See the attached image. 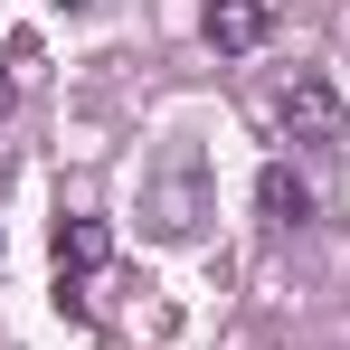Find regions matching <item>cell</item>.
I'll return each instance as SVG.
<instances>
[{"instance_id":"8992f818","label":"cell","mask_w":350,"mask_h":350,"mask_svg":"<svg viewBox=\"0 0 350 350\" xmlns=\"http://www.w3.org/2000/svg\"><path fill=\"white\" fill-rule=\"evenodd\" d=\"M10 105H19V76H10V66H0V114H10Z\"/></svg>"},{"instance_id":"6da1fadb","label":"cell","mask_w":350,"mask_h":350,"mask_svg":"<svg viewBox=\"0 0 350 350\" xmlns=\"http://www.w3.org/2000/svg\"><path fill=\"white\" fill-rule=\"evenodd\" d=\"M275 123H284V142H303V152H332L350 133V105L332 76H284V95H275Z\"/></svg>"},{"instance_id":"3957f363","label":"cell","mask_w":350,"mask_h":350,"mask_svg":"<svg viewBox=\"0 0 350 350\" xmlns=\"http://www.w3.org/2000/svg\"><path fill=\"white\" fill-rule=\"evenodd\" d=\"M256 218H265V228H303V218H312V180L293 171V161H265V171H256Z\"/></svg>"},{"instance_id":"5b68a950","label":"cell","mask_w":350,"mask_h":350,"mask_svg":"<svg viewBox=\"0 0 350 350\" xmlns=\"http://www.w3.org/2000/svg\"><path fill=\"white\" fill-rule=\"evenodd\" d=\"M152 228H161V237H199V180H189V161H180V180H171V199H161Z\"/></svg>"},{"instance_id":"277c9868","label":"cell","mask_w":350,"mask_h":350,"mask_svg":"<svg viewBox=\"0 0 350 350\" xmlns=\"http://www.w3.org/2000/svg\"><path fill=\"white\" fill-rule=\"evenodd\" d=\"M114 256V228L105 218H57V275H95Z\"/></svg>"},{"instance_id":"7a4b0ae2","label":"cell","mask_w":350,"mask_h":350,"mask_svg":"<svg viewBox=\"0 0 350 350\" xmlns=\"http://www.w3.org/2000/svg\"><path fill=\"white\" fill-rule=\"evenodd\" d=\"M265 29H275V10H265V0H208V10H199V38H208L218 57L265 48Z\"/></svg>"}]
</instances>
